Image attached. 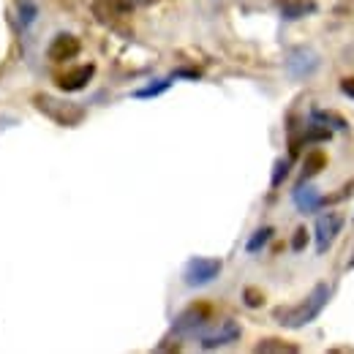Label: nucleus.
<instances>
[{"label":"nucleus","instance_id":"1a4fd4ad","mask_svg":"<svg viewBox=\"0 0 354 354\" xmlns=\"http://www.w3.org/2000/svg\"><path fill=\"white\" fill-rule=\"evenodd\" d=\"M93 77H95V66L88 63V66H80V68L57 77V88L63 93H80V90H85L93 82Z\"/></svg>","mask_w":354,"mask_h":354},{"label":"nucleus","instance_id":"6e6552de","mask_svg":"<svg viewBox=\"0 0 354 354\" xmlns=\"http://www.w3.org/2000/svg\"><path fill=\"white\" fill-rule=\"evenodd\" d=\"M80 49H82V44H80V39L74 33H57L46 46V57L55 60V63H66V60L77 57Z\"/></svg>","mask_w":354,"mask_h":354},{"label":"nucleus","instance_id":"a211bd4d","mask_svg":"<svg viewBox=\"0 0 354 354\" xmlns=\"http://www.w3.org/2000/svg\"><path fill=\"white\" fill-rule=\"evenodd\" d=\"M292 172V158H278L275 164H272V175H270V188L275 191L286 177Z\"/></svg>","mask_w":354,"mask_h":354},{"label":"nucleus","instance_id":"412c9836","mask_svg":"<svg viewBox=\"0 0 354 354\" xmlns=\"http://www.w3.org/2000/svg\"><path fill=\"white\" fill-rule=\"evenodd\" d=\"M169 77H172V80H180V77H185L188 82H199V80H202V71H196V68H177V71H172Z\"/></svg>","mask_w":354,"mask_h":354},{"label":"nucleus","instance_id":"f3484780","mask_svg":"<svg viewBox=\"0 0 354 354\" xmlns=\"http://www.w3.org/2000/svg\"><path fill=\"white\" fill-rule=\"evenodd\" d=\"M36 19H39V6L33 0H19L17 3V22L22 28H30Z\"/></svg>","mask_w":354,"mask_h":354},{"label":"nucleus","instance_id":"aec40b11","mask_svg":"<svg viewBox=\"0 0 354 354\" xmlns=\"http://www.w3.org/2000/svg\"><path fill=\"white\" fill-rule=\"evenodd\" d=\"M310 234L306 226H300V229H295V234H292V251L295 254H303L306 251V245H308Z\"/></svg>","mask_w":354,"mask_h":354},{"label":"nucleus","instance_id":"ddd939ff","mask_svg":"<svg viewBox=\"0 0 354 354\" xmlns=\"http://www.w3.org/2000/svg\"><path fill=\"white\" fill-rule=\"evenodd\" d=\"M327 167V156L322 153V150H313L306 156V161H303V172H300V183H306L310 177H316L322 169Z\"/></svg>","mask_w":354,"mask_h":354},{"label":"nucleus","instance_id":"39448f33","mask_svg":"<svg viewBox=\"0 0 354 354\" xmlns=\"http://www.w3.org/2000/svg\"><path fill=\"white\" fill-rule=\"evenodd\" d=\"M344 223H346V218L341 213H335V210H327V213H322L316 218V223H313V245H316V254H327L333 248V243L338 240Z\"/></svg>","mask_w":354,"mask_h":354},{"label":"nucleus","instance_id":"6ab92c4d","mask_svg":"<svg viewBox=\"0 0 354 354\" xmlns=\"http://www.w3.org/2000/svg\"><path fill=\"white\" fill-rule=\"evenodd\" d=\"M243 303H245V308H262L265 306V295L257 286H245L243 289Z\"/></svg>","mask_w":354,"mask_h":354},{"label":"nucleus","instance_id":"7ed1b4c3","mask_svg":"<svg viewBox=\"0 0 354 354\" xmlns=\"http://www.w3.org/2000/svg\"><path fill=\"white\" fill-rule=\"evenodd\" d=\"M223 270V259L218 257H191L183 267V283L188 289H202L213 281H218Z\"/></svg>","mask_w":354,"mask_h":354},{"label":"nucleus","instance_id":"0eeeda50","mask_svg":"<svg viewBox=\"0 0 354 354\" xmlns=\"http://www.w3.org/2000/svg\"><path fill=\"white\" fill-rule=\"evenodd\" d=\"M243 338V327L234 322V319H223L218 327L202 333L199 338V349L202 352H213V349H223V346H232Z\"/></svg>","mask_w":354,"mask_h":354},{"label":"nucleus","instance_id":"dca6fc26","mask_svg":"<svg viewBox=\"0 0 354 354\" xmlns=\"http://www.w3.org/2000/svg\"><path fill=\"white\" fill-rule=\"evenodd\" d=\"M175 85V80L172 77H167V80H156V82H150V85H145V88L133 90L131 95L133 98H139V101H147V98H156V95H164L167 90Z\"/></svg>","mask_w":354,"mask_h":354},{"label":"nucleus","instance_id":"f03ea898","mask_svg":"<svg viewBox=\"0 0 354 354\" xmlns=\"http://www.w3.org/2000/svg\"><path fill=\"white\" fill-rule=\"evenodd\" d=\"M33 106L49 118L52 123L57 126H66V129H74L85 120V106L74 104V101H66V98H55L49 93H36L33 95Z\"/></svg>","mask_w":354,"mask_h":354},{"label":"nucleus","instance_id":"4be33fe9","mask_svg":"<svg viewBox=\"0 0 354 354\" xmlns=\"http://www.w3.org/2000/svg\"><path fill=\"white\" fill-rule=\"evenodd\" d=\"M338 88H341V93H344L346 98H352V101H354V77H344Z\"/></svg>","mask_w":354,"mask_h":354},{"label":"nucleus","instance_id":"9b49d317","mask_svg":"<svg viewBox=\"0 0 354 354\" xmlns=\"http://www.w3.org/2000/svg\"><path fill=\"white\" fill-rule=\"evenodd\" d=\"M319 11V3L316 0H283L278 6V14L283 22H297V19H306L310 14Z\"/></svg>","mask_w":354,"mask_h":354},{"label":"nucleus","instance_id":"2eb2a0df","mask_svg":"<svg viewBox=\"0 0 354 354\" xmlns=\"http://www.w3.org/2000/svg\"><path fill=\"white\" fill-rule=\"evenodd\" d=\"M272 237H275V226H259V229L248 237V243H245V254H259Z\"/></svg>","mask_w":354,"mask_h":354},{"label":"nucleus","instance_id":"4468645a","mask_svg":"<svg viewBox=\"0 0 354 354\" xmlns=\"http://www.w3.org/2000/svg\"><path fill=\"white\" fill-rule=\"evenodd\" d=\"M254 352H259V354H297L300 352V346H297V344H283L281 338H265V341H259V344L254 346Z\"/></svg>","mask_w":354,"mask_h":354},{"label":"nucleus","instance_id":"f257e3e1","mask_svg":"<svg viewBox=\"0 0 354 354\" xmlns=\"http://www.w3.org/2000/svg\"><path fill=\"white\" fill-rule=\"evenodd\" d=\"M330 295H333V289L327 283H316L308 292V297H303L297 306H281L272 310V319L286 330H300V327L310 324L313 319H319V313L330 303Z\"/></svg>","mask_w":354,"mask_h":354},{"label":"nucleus","instance_id":"423d86ee","mask_svg":"<svg viewBox=\"0 0 354 354\" xmlns=\"http://www.w3.org/2000/svg\"><path fill=\"white\" fill-rule=\"evenodd\" d=\"M283 66H286V74H289L292 80H308V77H313V74L319 71L322 57H319L310 46H295V49H289Z\"/></svg>","mask_w":354,"mask_h":354},{"label":"nucleus","instance_id":"20e7f679","mask_svg":"<svg viewBox=\"0 0 354 354\" xmlns=\"http://www.w3.org/2000/svg\"><path fill=\"white\" fill-rule=\"evenodd\" d=\"M210 316H213V308L207 303H194V306L183 308L172 319V335L185 338V335H194V333L205 330L207 322H210Z\"/></svg>","mask_w":354,"mask_h":354},{"label":"nucleus","instance_id":"f8f14e48","mask_svg":"<svg viewBox=\"0 0 354 354\" xmlns=\"http://www.w3.org/2000/svg\"><path fill=\"white\" fill-rule=\"evenodd\" d=\"M310 120H316V123H322V126H327L330 131H349V123H346V118H341L338 112H330V109H319V106H313L308 115Z\"/></svg>","mask_w":354,"mask_h":354},{"label":"nucleus","instance_id":"9d476101","mask_svg":"<svg viewBox=\"0 0 354 354\" xmlns=\"http://www.w3.org/2000/svg\"><path fill=\"white\" fill-rule=\"evenodd\" d=\"M292 202L297 205V210H300V213H316V210H322V207H324L319 188L308 185V180H306V183H297V188L292 191Z\"/></svg>","mask_w":354,"mask_h":354}]
</instances>
